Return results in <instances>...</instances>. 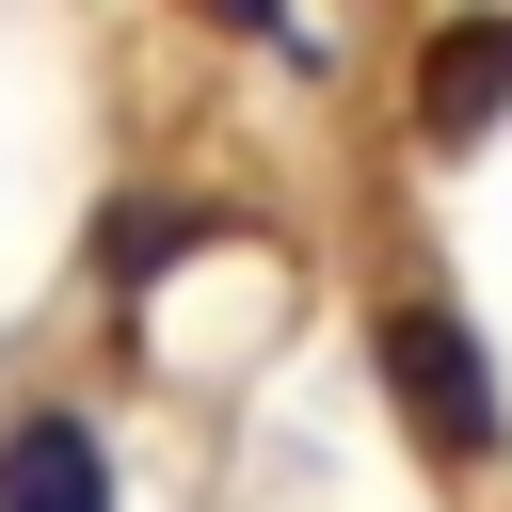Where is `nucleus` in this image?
<instances>
[{
    "instance_id": "3",
    "label": "nucleus",
    "mask_w": 512,
    "mask_h": 512,
    "mask_svg": "<svg viewBox=\"0 0 512 512\" xmlns=\"http://www.w3.org/2000/svg\"><path fill=\"white\" fill-rule=\"evenodd\" d=\"M0 512H112V448L80 416H16L0 432Z\"/></svg>"
},
{
    "instance_id": "2",
    "label": "nucleus",
    "mask_w": 512,
    "mask_h": 512,
    "mask_svg": "<svg viewBox=\"0 0 512 512\" xmlns=\"http://www.w3.org/2000/svg\"><path fill=\"white\" fill-rule=\"evenodd\" d=\"M512 112V16H448L416 48V144H480Z\"/></svg>"
},
{
    "instance_id": "4",
    "label": "nucleus",
    "mask_w": 512,
    "mask_h": 512,
    "mask_svg": "<svg viewBox=\"0 0 512 512\" xmlns=\"http://www.w3.org/2000/svg\"><path fill=\"white\" fill-rule=\"evenodd\" d=\"M176 240H192V208H112V224H96V272H112V288H160Z\"/></svg>"
},
{
    "instance_id": "1",
    "label": "nucleus",
    "mask_w": 512,
    "mask_h": 512,
    "mask_svg": "<svg viewBox=\"0 0 512 512\" xmlns=\"http://www.w3.org/2000/svg\"><path fill=\"white\" fill-rule=\"evenodd\" d=\"M368 368H384V400H400V432L432 464H496L512 448V400H496V352H480L464 304H432V288L368 304Z\"/></svg>"
}]
</instances>
